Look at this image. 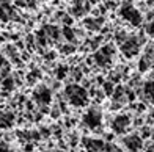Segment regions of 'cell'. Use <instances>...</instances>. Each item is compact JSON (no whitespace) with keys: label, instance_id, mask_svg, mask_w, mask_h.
I'll return each mask as SVG.
<instances>
[{"label":"cell","instance_id":"1","mask_svg":"<svg viewBox=\"0 0 154 152\" xmlns=\"http://www.w3.org/2000/svg\"><path fill=\"white\" fill-rule=\"evenodd\" d=\"M55 79L57 80H65L66 77H68V74H69V66H66V64H60V66H57V69H55Z\"/></svg>","mask_w":154,"mask_h":152},{"label":"cell","instance_id":"2","mask_svg":"<svg viewBox=\"0 0 154 152\" xmlns=\"http://www.w3.org/2000/svg\"><path fill=\"white\" fill-rule=\"evenodd\" d=\"M61 34H63V36H65V41H66V43H74V41H75V34H74V30L71 28V27H63V28H61V31H60Z\"/></svg>","mask_w":154,"mask_h":152},{"label":"cell","instance_id":"3","mask_svg":"<svg viewBox=\"0 0 154 152\" xmlns=\"http://www.w3.org/2000/svg\"><path fill=\"white\" fill-rule=\"evenodd\" d=\"M101 89L104 91V94L106 96H112L113 94V89H115V83L110 80H104V83L101 85Z\"/></svg>","mask_w":154,"mask_h":152},{"label":"cell","instance_id":"4","mask_svg":"<svg viewBox=\"0 0 154 152\" xmlns=\"http://www.w3.org/2000/svg\"><path fill=\"white\" fill-rule=\"evenodd\" d=\"M61 24H65L66 27H72V24H74V17L72 16H69V14H65L61 17Z\"/></svg>","mask_w":154,"mask_h":152},{"label":"cell","instance_id":"5","mask_svg":"<svg viewBox=\"0 0 154 152\" xmlns=\"http://www.w3.org/2000/svg\"><path fill=\"white\" fill-rule=\"evenodd\" d=\"M145 31L149 39L152 38V22H145Z\"/></svg>","mask_w":154,"mask_h":152}]
</instances>
